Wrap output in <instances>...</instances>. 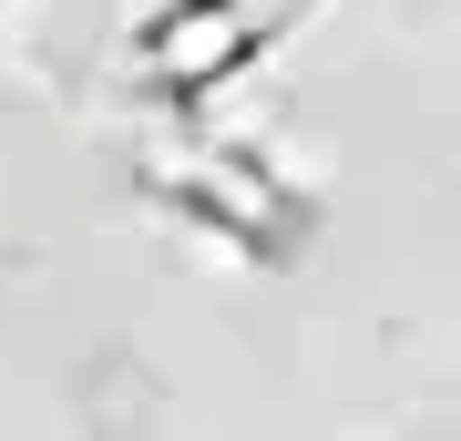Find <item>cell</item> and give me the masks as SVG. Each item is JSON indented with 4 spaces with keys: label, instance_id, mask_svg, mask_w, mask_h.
Masks as SVG:
<instances>
[{
    "label": "cell",
    "instance_id": "6da1fadb",
    "mask_svg": "<svg viewBox=\"0 0 461 441\" xmlns=\"http://www.w3.org/2000/svg\"><path fill=\"white\" fill-rule=\"evenodd\" d=\"M236 51H247V21L236 11H175L165 32H154V62L175 82H195V62H236Z\"/></svg>",
    "mask_w": 461,
    "mask_h": 441
}]
</instances>
